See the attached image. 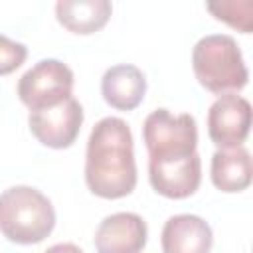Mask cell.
Masks as SVG:
<instances>
[{"instance_id": "1", "label": "cell", "mask_w": 253, "mask_h": 253, "mask_svg": "<svg viewBox=\"0 0 253 253\" xmlns=\"http://www.w3.org/2000/svg\"><path fill=\"white\" fill-rule=\"evenodd\" d=\"M142 138L154 192L170 200L192 196L202 182L196 119L190 113L172 115L168 109H156L144 119Z\"/></svg>"}, {"instance_id": "2", "label": "cell", "mask_w": 253, "mask_h": 253, "mask_svg": "<svg viewBox=\"0 0 253 253\" xmlns=\"http://www.w3.org/2000/svg\"><path fill=\"white\" fill-rule=\"evenodd\" d=\"M85 184L105 200L128 196L136 186V162L130 126L119 117L101 119L89 134Z\"/></svg>"}, {"instance_id": "3", "label": "cell", "mask_w": 253, "mask_h": 253, "mask_svg": "<svg viewBox=\"0 0 253 253\" xmlns=\"http://www.w3.org/2000/svg\"><path fill=\"white\" fill-rule=\"evenodd\" d=\"M55 227L47 196L32 186H12L0 194V233L18 245L43 241Z\"/></svg>"}, {"instance_id": "4", "label": "cell", "mask_w": 253, "mask_h": 253, "mask_svg": "<svg viewBox=\"0 0 253 253\" xmlns=\"http://www.w3.org/2000/svg\"><path fill=\"white\" fill-rule=\"evenodd\" d=\"M192 69L198 83L215 95L237 93L249 79L243 53L227 34L200 38L192 49Z\"/></svg>"}, {"instance_id": "5", "label": "cell", "mask_w": 253, "mask_h": 253, "mask_svg": "<svg viewBox=\"0 0 253 253\" xmlns=\"http://www.w3.org/2000/svg\"><path fill=\"white\" fill-rule=\"evenodd\" d=\"M18 97L30 111L55 107L73 93V71L59 59H42L18 81Z\"/></svg>"}, {"instance_id": "6", "label": "cell", "mask_w": 253, "mask_h": 253, "mask_svg": "<svg viewBox=\"0 0 253 253\" xmlns=\"http://www.w3.org/2000/svg\"><path fill=\"white\" fill-rule=\"evenodd\" d=\"M251 130V105L237 93L219 95L208 111V134L219 150L243 146Z\"/></svg>"}, {"instance_id": "7", "label": "cell", "mask_w": 253, "mask_h": 253, "mask_svg": "<svg viewBox=\"0 0 253 253\" xmlns=\"http://www.w3.org/2000/svg\"><path fill=\"white\" fill-rule=\"evenodd\" d=\"M28 125L32 134L49 148L61 150L69 148L81 130L83 125V107L77 99H67L55 107L30 111Z\"/></svg>"}, {"instance_id": "8", "label": "cell", "mask_w": 253, "mask_h": 253, "mask_svg": "<svg viewBox=\"0 0 253 253\" xmlns=\"http://www.w3.org/2000/svg\"><path fill=\"white\" fill-rule=\"evenodd\" d=\"M146 221L132 211L107 215L95 231L97 253H140L146 245Z\"/></svg>"}, {"instance_id": "9", "label": "cell", "mask_w": 253, "mask_h": 253, "mask_svg": "<svg viewBox=\"0 0 253 253\" xmlns=\"http://www.w3.org/2000/svg\"><path fill=\"white\" fill-rule=\"evenodd\" d=\"M164 253H210L213 233L210 223L194 213H178L168 217L160 235Z\"/></svg>"}, {"instance_id": "10", "label": "cell", "mask_w": 253, "mask_h": 253, "mask_svg": "<svg viewBox=\"0 0 253 253\" xmlns=\"http://www.w3.org/2000/svg\"><path fill=\"white\" fill-rule=\"evenodd\" d=\"M101 93L107 105L117 111L136 109L146 93V77L132 63H119L109 67L101 79Z\"/></svg>"}, {"instance_id": "11", "label": "cell", "mask_w": 253, "mask_h": 253, "mask_svg": "<svg viewBox=\"0 0 253 253\" xmlns=\"http://www.w3.org/2000/svg\"><path fill=\"white\" fill-rule=\"evenodd\" d=\"M113 4L109 0H59L55 4L57 22L79 36L99 32L111 18Z\"/></svg>"}, {"instance_id": "12", "label": "cell", "mask_w": 253, "mask_h": 253, "mask_svg": "<svg viewBox=\"0 0 253 253\" xmlns=\"http://www.w3.org/2000/svg\"><path fill=\"white\" fill-rule=\"evenodd\" d=\"M210 172L211 182L219 192H243L251 184V154L245 146L215 150Z\"/></svg>"}, {"instance_id": "13", "label": "cell", "mask_w": 253, "mask_h": 253, "mask_svg": "<svg viewBox=\"0 0 253 253\" xmlns=\"http://www.w3.org/2000/svg\"><path fill=\"white\" fill-rule=\"evenodd\" d=\"M206 8L213 14L215 20H221L243 34H251L253 30V2L251 0L208 2Z\"/></svg>"}, {"instance_id": "14", "label": "cell", "mask_w": 253, "mask_h": 253, "mask_svg": "<svg viewBox=\"0 0 253 253\" xmlns=\"http://www.w3.org/2000/svg\"><path fill=\"white\" fill-rule=\"evenodd\" d=\"M28 57V47L20 42L10 40L0 34V75H8L16 71Z\"/></svg>"}, {"instance_id": "15", "label": "cell", "mask_w": 253, "mask_h": 253, "mask_svg": "<svg viewBox=\"0 0 253 253\" xmlns=\"http://www.w3.org/2000/svg\"><path fill=\"white\" fill-rule=\"evenodd\" d=\"M43 253H83V249L77 247L75 243H55V245L47 247Z\"/></svg>"}]
</instances>
